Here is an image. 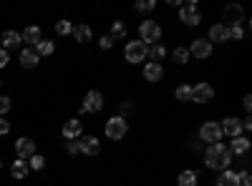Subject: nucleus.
<instances>
[{
  "mask_svg": "<svg viewBox=\"0 0 252 186\" xmlns=\"http://www.w3.org/2000/svg\"><path fill=\"white\" fill-rule=\"evenodd\" d=\"M38 53H35V48H26V51H20V66L23 68H35L38 66Z\"/></svg>",
  "mask_w": 252,
  "mask_h": 186,
  "instance_id": "obj_21",
  "label": "nucleus"
},
{
  "mask_svg": "<svg viewBox=\"0 0 252 186\" xmlns=\"http://www.w3.org/2000/svg\"><path fill=\"white\" fill-rule=\"evenodd\" d=\"M8 60H10L8 51H3V48H0V68H5V66H8Z\"/></svg>",
  "mask_w": 252,
  "mask_h": 186,
  "instance_id": "obj_38",
  "label": "nucleus"
},
{
  "mask_svg": "<svg viewBox=\"0 0 252 186\" xmlns=\"http://www.w3.org/2000/svg\"><path fill=\"white\" fill-rule=\"evenodd\" d=\"M136 13H152L157 8V0H136Z\"/></svg>",
  "mask_w": 252,
  "mask_h": 186,
  "instance_id": "obj_30",
  "label": "nucleus"
},
{
  "mask_svg": "<svg viewBox=\"0 0 252 186\" xmlns=\"http://www.w3.org/2000/svg\"><path fill=\"white\" fill-rule=\"evenodd\" d=\"M66 151H68V154H81L78 141H68V143H66Z\"/></svg>",
  "mask_w": 252,
  "mask_h": 186,
  "instance_id": "obj_37",
  "label": "nucleus"
},
{
  "mask_svg": "<svg viewBox=\"0 0 252 186\" xmlns=\"http://www.w3.org/2000/svg\"><path fill=\"white\" fill-rule=\"evenodd\" d=\"M209 43H227L229 40V30H227V26L224 23H215L212 28H209Z\"/></svg>",
  "mask_w": 252,
  "mask_h": 186,
  "instance_id": "obj_14",
  "label": "nucleus"
},
{
  "mask_svg": "<svg viewBox=\"0 0 252 186\" xmlns=\"http://www.w3.org/2000/svg\"><path fill=\"white\" fill-rule=\"evenodd\" d=\"M10 106H13L10 98H8V96H0V118H3V116L10 111Z\"/></svg>",
  "mask_w": 252,
  "mask_h": 186,
  "instance_id": "obj_34",
  "label": "nucleus"
},
{
  "mask_svg": "<svg viewBox=\"0 0 252 186\" xmlns=\"http://www.w3.org/2000/svg\"><path fill=\"white\" fill-rule=\"evenodd\" d=\"M53 51H56V43H53V40H46V38H43V40H40V43L35 46L38 58H40V55H51Z\"/></svg>",
  "mask_w": 252,
  "mask_h": 186,
  "instance_id": "obj_27",
  "label": "nucleus"
},
{
  "mask_svg": "<svg viewBox=\"0 0 252 186\" xmlns=\"http://www.w3.org/2000/svg\"><path fill=\"white\" fill-rule=\"evenodd\" d=\"M106 136L111 138V141H121L124 136H126V131H129V123H126V118L124 116H111L109 121H106Z\"/></svg>",
  "mask_w": 252,
  "mask_h": 186,
  "instance_id": "obj_4",
  "label": "nucleus"
},
{
  "mask_svg": "<svg viewBox=\"0 0 252 186\" xmlns=\"http://www.w3.org/2000/svg\"><path fill=\"white\" fill-rule=\"evenodd\" d=\"M245 131H252V118H250V116L242 121V133H245Z\"/></svg>",
  "mask_w": 252,
  "mask_h": 186,
  "instance_id": "obj_40",
  "label": "nucleus"
},
{
  "mask_svg": "<svg viewBox=\"0 0 252 186\" xmlns=\"http://www.w3.org/2000/svg\"><path fill=\"white\" fill-rule=\"evenodd\" d=\"M103 108V93L101 91H89L83 96V106H81V113H98Z\"/></svg>",
  "mask_w": 252,
  "mask_h": 186,
  "instance_id": "obj_7",
  "label": "nucleus"
},
{
  "mask_svg": "<svg viewBox=\"0 0 252 186\" xmlns=\"http://www.w3.org/2000/svg\"><path fill=\"white\" fill-rule=\"evenodd\" d=\"M229 154L232 156H245V154H250V138L247 136H237V138H232V143H229Z\"/></svg>",
  "mask_w": 252,
  "mask_h": 186,
  "instance_id": "obj_17",
  "label": "nucleus"
},
{
  "mask_svg": "<svg viewBox=\"0 0 252 186\" xmlns=\"http://www.w3.org/2000/svg\"><path fill=\"white\" fill-rule=\"evenodd\" d=\"M199 141H204L207 146H212V143H220L222 141V129L217 121H204L199 126Z\"/></svg>",
  "mask_w": 252,
  "mask_h": 186,
  "instance_id": "obj_3",
  "label": "nucleus"
},
{
  "mask_svg": "<svg viewBox=\"0 0 252 186\" xmlns=\"http://www.w3.org/2000/svg\"><path fill=\"white\" fill-rule=\"evenodd\" d=\"M229 30V40H242L245 38V28L242 26H227Z\"/></svg>",
  "mask_w": 252,
  "mask_h": 186,
  "instance_id": "obj_33",
  "label": "nucleus"
},
{
  "mask_svg": "<svg viewBox=\"0 0 252 186\" xmlns=\"http://www.w3.org/2000/svg\"><path fill=\"white\" fill-rule=\"evenodd\" d=\"M172 55H174V60H177V63H189V58H192V55H189V51L187 48H182V46H177L174 51H172Z\"/></svg>",
  "mask_w": 252,
  "mask_h": 186,
  "instance_id": "obj_29",
  "label": "nucleus"
},
{
  "mask_svg": "<svg viewBox=\"0 0 252 186\" xmlns=\"http://www.w3.org/2000/svg\"><path fill=\"white\" fill-rule=\"evenodd\" d=\"M164 55H166V48L161 43H154V46H149V51H146V58H152V63L164 60Z\"/></svg>",
  "mask_w": 252,
  "mask_h": 186,
  "instance_id": "obj_26",
  "label": "nucleus"
},
{
  "mask_svg": "<svg viewBox=\"0 0 252 186\" xmlns=\"http://www.w3.org/2000/svg\"><path fill=\"white\" fill-rule=\"evenodd\" d=\"M217 186H240V171H232V169L220 171V176H217Z\"/></svg>",
  "mask_w": 252,
  "mask_h": 186,
  "instance_id": "obj_18",
  "label": "nucleus"
},
{
  "mask_svg": "<svg viewBox=\"0 0 252 186\" xmlns=\"http://www.w3.org/2000/svg\"><path fill=\"white\" fill-rule=\"evenodd\" d=\"M46 166V159L40 156V154H33L31 159H28V169H33V171H40Z\"/></svg>",
  "mask_w": 252,
  "mask_h": 186,
  "instance_id": "obj_31",
  "label": "nucleus"
},
{
  "mask_svg": "<svg viewBox=\"0 0 252 186\" xmlns=\"http://www.w3.org/2000/svg\"><path fill=\"white\" fill-rule=\"evenodd\" d=\"M169 5H172V8H182L184 3H182V0H169Z\"/></svg>",
  "mask_w": 252,
  "mask_h": 186,
  "instance_id": "obj_41",
  "label": "nucleus"
},
{
  "mask_svg": "<svg viewBox=\"0 0 252 186\" xmlns=\"http://www.w3.org/2000/svg\"><path fill=\"white\" fill-rule=\"evenodd\" d=\"M174 98L177 101H182V103H189L192 101V86H177V91H174Z\"/></svg>",
  "mask_w": 252,
  "mask_h": 186,
  "instance_id": "obj_28",
  "label": "nucleus"
},
{
  "mask_svg": "<svg viewBox=\"0 0 252 186\" xmlns=\"http://www.w3.org/2000/svg\"><path fill=\"white\" fill-rule=\"evenodd\" d=\"M242 106H245V111H247V113L252 111V96H250V93H247V96L242 98Z\"/></svg>",
  "mask_w": 252,
  "mask_h": 186,
  "instance_id": "obj_39",
  "label": "nucleus"
},
{
  "mask_svg": "<svg viewBox=\"0 0 252 186\" xmlns=\"http://www.w3.org/2000/svg\"><path fill=\"white\" fill-rule=\"evenodd\" d=\"M0 169H3V159H0Z\"/></svg>",
  "mask_w": 252,
  "mask_h": 186,
  "instance_id": "obj_42",
  "label": "nucleus"
},
{
  "mask_svg": "<svg viewBox=\"0 0 252 186\" xmlns=\"http://www.w3.org/2000/svg\"><path fill=\"white\" fill-rule=\"evenodd\" d=\"M20 40H23V43H28L31 48H35L40 40H43V33H40V28L38 26H28L23 33H20Z\"/></svg>",
  "mask_w": 252,
  "mask_h": 186,
  "instance_id": "obj_15",
  "label": "nucleus"
},
{
  "mask_svg": "<svg viewBox=\"0 0 252 186\" xmlns=\"http://www.w3.org/2000/svg\"><path fill=\"white\" fill-rule=\"evenodd\" d=\"M0 43H3V51H10V48H18L23 40H20V33L15 30H5L3 35H0Z\"/></svg>",
  "mask_w": 252,
  "mask_h": 186,
  "instance_id": "obj_20",
  "label": "nucleus"
},
{
  "mask_svg": "<svg viewBox=\"0 0 252 186\" xmlns=\"http://www.w3.org/2000/svg\"><path fill=\"white\" fill-rule=\"evenodd\" d=\"M111 40H121V38H126V35H129V28H126V23H124V20H114V23H111Z\"/></svg>",
  "mask_w": 252,
  "mask_h": 186,
  "instance_id": "obj_25",
  "label": "nucleus"
},
{
  "mask_svg": "<svg viewBox=\"0 0 252 186\" xmlns=\"http://www.w3.org/2000/svg\"><path fill=\"white\" fill-rule=\"evenodd\" d=\"M224 20H229L232 26H242L245 10H242L240 5H227V8H224Z\"/></svg>",
  "mask_w": 252,
  "mask_h": 186,
  "instance_id": "obj_19",
  "label": "nucleus"
},
{
  "mask_svg": "<svg viewBox=\"0 0 252 186\" xmlns=\"http://www.w3.org/2000/svg\"><path fill=\"white\" fill-rule=\"evenodd\" d=\"M71 35L78 40V43H89V40L94 38V30H91V26H76Z\"/></svg>",
  "mask_w": 252,
  "mask_h": 186,
  "instance_id": "obj_24",
  "label": "nucleus"
},
{
  "mask_svg": "<svg viewBox=\"0 0 252 186\" xmlns=\"http://www.w3.org/2000/svg\"><path fill=\"white\" fill-rule=\"evenodd\" d=\"M33 154H35V141H33V138L23 136V138L15 141V156H18V159H26V161H28Z\"/></svg>",
  "mask_w": 252,
  "mask_h": 186,
  "instance_id": "obj_12",
  "label": "nucleus"
},
{
  "mask_svg": "<svg viewBox=\"0 0 252 186\" xmlns=\"http://www.w3.org/2000/svg\"><path fill=\"white\" fill-rule=\"evenodd\" d=\"M232 154H229V149L224 146V143H212V146H207L204 151V166L207 169H212V171H224L232 166Z\"/></svg>",
  "mask_w": 252,
  "mask_h": 186,
  "instance_id": "obj_1",
  "label": "nucleus"
},
{
  "mask_svg": "<svg viewBox=\"0 0 252 186\" xmlns=\"http://www.w3.org/2000/svg\"><path fill=\"white\" fill-rule=\"evenodd\" d=\"M220 129H222V136H229V138H237L242 136V121L235 118V116H229L220 123Z\"/></svg>",
  "mask_w": 252,
  "mask_h": 186,
  "instance_id": "obj_10",
  "label": "nucleus"
},
{
  "mask_svg": "<svg viewBox=\"0 0 252 186\" xmlns=\"http://www.w3.org/2000/svg\"><path fill=\"white\" fill-rule=\"evenodd\" d=\"M111 46H114L111 35H101V38H98V48H101V51H111Z\"/></svg>",
  "mask_w": 252,
  "mask_h": 186,
  "instance_id": "obj_35",
  "label": "nucleus"
},
{
  "mask_svg": "<svg viewBox=\"0 0 252 186\" xmlns=\"http://www.w3.org/2000/svg\"><path fill=\"white\" fill-rule=\"evenodd\" d=\"M164 78V68H161V63H146L144 66V80H149V83H159V80Z\"/></svg>",
  "mask_w": 252,
  "mask_h": 186,
  "instance_id": "obj_16",
  "label": "nucleus"
},
{
  "mask_svg": "<svg viewBox=\"0 0 252 186\" xmlns=\"http://www.w3.org/2000/svg\"><path fill=\"white\" fill-rule=\"evenodd\" d=\"M83 136V123L78 118H68L63 123V138L66 141H78Z\"/></svg>",
  "mask_w": 252,
  "mask_h": 186,
  "instance_id": "obj_9",
  "label": "nucleus"
},
{
  "mask_svg": "<svg viewBox=\"0 0 252 186\" xmlns=\"http://www.w3.org/2000/svg\"><path fill=\"white\" fill-rule=\"evenodd\" d=\"M56 33H58V35H71V33H73L71 20H58V23H56Z\"/></svg>",
  "mask_w": 252,
  "mask_h": 186,
  "instance_id": "obj_32",
  "label": "nucleus"
},
{
  "mask_svg": "<svg viewBox=\"0 0 252 186\" xmlns=\"http://www.w3.org/2000/svg\"><path fill=\"white\" fill-rule=\"evenodd\" d=\"M215 98V88L209 86V83H197V86H192V101H197V103H209Z\"/></svg>",
  "mask_w": 252,
  "mask_h": 186,
  "instance_id": "obj_13",
  "label": "nucleus"
},
{
  "mask_svg": "<svg viewBox=\"0 0 252 186\" xmlns=\"http://www.w3.org/2000/svg\"><path fill=\"white\" fill-rule=\"evenodd\" d=\"M78 149H81L83 156H98L101 143H98L96 136H81V138H78Z\"/></svg>",
  "mask_w": 252,
  "mask_h": 186,
  "instance_id": "obj_11",
  "label": "nucleus"
},
{
  "mask_svg": "<svg viewBox=\"0 0 252 186\" xmlns=\"http://www.w3.org/2000/svg\"><path fill=\"white\" fill-rule=\"evenodd\" d=\"M146 48L141 40H129V43H126V48H124V58H126V63H141V60H146Z\"/></svg>",
  "mask_w": 252,
  "mask_h": 186,
  "instance_id": "obj_5",
  "label": "nucleus"
},
{
  "mask_svg": "<svg viewBox=\"0 0 252 186\" xmlns=\"http://www.w3.org/2000/svg\"><path fill=\"white\" fill-rule=\"evenodd\" d=\"M8 133H10V121L0 118V136H8Z\"/></svg>",
  "mask_w": 252,
  "mask_h": 186,
  "instance_id": "obj_36",
  "label": "nucleus"
},
{
  "mask_svg": "<svg viewBox=\"0 0 252 186\" xmlns=\"http://www.w3.org/2000/svg\"><path fill=\"white\" fill-rule=\"evenodd\" d=\"M197 184H199V174L192 171V169H184L177 176V186H197Z\"/></svg>",
  "mask_w": 252,
  "mask_h": 186,
  "instance_id": "obj_22",
  "label": "nucleus"
},
{
  "mask_svg": "<svg viewBox=\"0 0 252 186\" xmlns=\"http://www.w3.org/2000/svg\"><path fill=\"white\" fill-rule=\"evenodd\" d=\"M187 51H189V55H194L197 60H204V58L212 55V43H209L207 38H194Z\"/></svg>",
  "mask_w": 252,
  "mask_h": 186,
  "instance_id": "obj_8",
  "label": "nucleus"
},
{
  "mask_svg": "<svg viewBox=\"0 0 252 186\" xmlns=\"http://www.w3.org/2000/svg\"><path fill=\"white\" fill-rule=\"evenodd\" d=\"M179 20H182L184 26H189V28L199 26V23H202V13L197 10V3H187V5H182V8H179Z\"/></svg>",
  "mask_w": 252,
  "mask_h": 186,
  "instance_id": "obj_6",
  "label": "nucleus"
},
{
  "mask_svg": "<svg viewBox=\"0 0 252 186\" xmlns=\"http://www.w3.org/2000/svg\"><path fill=\"white\" fill-rule=\"evenodd\" d=\"M28 171H31V169H28V161H26V159H15V161H13V166H10L13 179H18V181H20V179H26Z\"/></svg>",
  "mask_w": 252,
  "mask_h": 186,
  "instance_id": "obj_23",
  "label": "nucleus"
},
{
  "mask_svg": "<svg viewBox=\"0 0 252 186\" xmlns=\"http://www.w3.org/2000/svg\"><path fill=\"white\" fill-rule=\"evenodd\" d=\"M139 40H141L146 48L159 43V40H161V26L157 23V20H152V18L141 20V26H139Z\"/></svg>",
  "mask_w": 252,
  "mask_h": 186,
  "instance_id": "obj_2",
  "label": "nucleus"
}]
</instances>
